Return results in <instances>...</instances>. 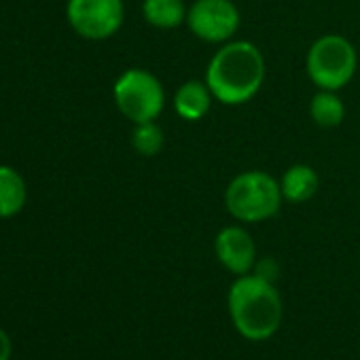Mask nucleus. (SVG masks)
<instances>
[{
    "instance_id": "obj_1",
    "label": "nucleus",
    "mask_w": 360,
    "mask_h": 360,
    "mask_svg": "<svg viewBox=\"0 0 360 360\" xmlns=\"http://www.w3.org/2000/svg\"><path fill=\"white\" fill-rule=\"evenodd\" d=\"M263 79V53L248 41H231L223 45L206 70V85L210 87L214 100L229 106L244 104L257 96Z\"/></svg>"
},
{
    "instance_id": "obj_2",
    "label": "nucleus",
    "mask_w": 360,
    "mask_h": 360,
    "mask_svg": "<svg viewBox=\"0 0 360 360\" xmlns=\"http://www.w3.org/2000/svg\"><path fill=\"white\" fill-rule=\"evenodd\" d=\"M227 305L236 330L248 341H267L282 324L280 292L274 282L257 274L238 276L229 288Z\"/></svg>"
},
{
    "instance_id": "obj_3",
    "label": "nucleus",
    "mask_w": 360,
    "mask_h": 360,
    "mask_svg": "<svg viewBox=\"0 0 360 360\" xmlns=\"http://www.w3.org/2000/svg\"><path fill=\"white\" fill-rule=\"evenodd\" d=\"M282 200L280 183L261 169L236 176L225 191V206L229 214L242 223H261L271 219L278 214Z\"/></svg>"
},
{
    "instance_id": "obj_4",
    "label": "nucleus",
    "mask_w": 360,
    "mask_h": 360,
    "mask_svg": "<svg viewBox=\"0 0 360 360\" xmlns=\"http://www.w3.org/2000/svg\"><path fill=\"white\" fill-rule=\"evenodd\" d=\"M305 66L316 87L337 91L352 81L358 66V56L345 37L326 34L309 47Z\"/></svg>"
},
{
    "instance_id": "obj_5",
    "label": "nucleus",
    "mask_w": 360,
    "mask_h": 360,
    "mask_svg": "<svg viewBox=\"0 0 360 360\" xmlns=\"http://www.w3.org/2000/svg\"><path fill=\"white\" fill-rule=\"evenodd\" d=\"M115 102L123 117H127L134 125L155 121L165 104V91L155 75L142 68L125 70L115 87Z\"/></svg>"
},
{
    "instance_id": "obj_6",
    "label": "nucleus",
    "mask_w": 360,
    "mask_h": 360,
    "mask_svg": "<svg viewBox=\"0 0 360 360\" xmlns=\"http://www.w3.org/2000/svg\"><path fill=\"white\" fill-rule=\"evenodd\" d=\"M66 13L75 32L89 41L110 39L123 24L121 0H68Z\"/></svg>"
},
{
    "instance_id": "obj_7",
    "label": "nucleus",
    "mask_w": 360,
    "mask_h": 360,
    "mask_svg": "<svg viewBox=\"0 0 360 360\" xmlns=\"http://www.w3.org/2000/svg\"><path fill=\"white\" fill-rule=\"evenodd\" d=\"M187 24L206 43H227L240 28V11L231 0H195L189 7Z\"/></svg>"
},
{
    "instance_id": "obj_8",
    "label": "nucleus",
    "mask_w": 360,
    "mask_h": 360,
    "mask_svg": "<svg viewBox=\"0 0 360 360\" xmlns=\"http://www.w3.org/2000/svg\"><path fill=\"white\" fill-rule=\"evenodd\" d=\"M214 252H217L219 263L236 276H246L257 265L255 240L246 229L238 225L225 227L217 233Z\"/></svg>"
},
{
    "instance_id": "obj_9",
    "label": "nucleus",
    "mask_w": 360,
    "mask_h": 360,
    "mask_svg": "<svg viewBox=\"0 0 360 360\" xmlns=\"http://www.w3.org/2000/svg\"><path fill=\"white\" fill-rule=\"evenodd\" d=\"M212 98L214 96L206 83L187 81L174 94V108H176L178 117H183L185 121H200L202 117L208 115Z\"/></svg>"
},
{
    "instance_id": "obj_10",
    "label": "nucleus",
    "mask_w": 360,
    "mask_h": 360,
    "mask_svg": "<svg viewBox=\"0 0 360 360\" xmlns=\"http://www.w3.org/2000/svg\"><path fill=\"white\" fill-rule=\"evenodd\" d=\"M318 187H320V178H318L316 169L305 163L290 165L280 180L282 198L290 204H303V202L311 200L316 195Z\"/></svg>"
},
{
    "instance_id": "obj_11",
    "label": "nucleus",
    "mask_w": 360,
    "mask_h": 360,
    "mask_svg": "<svg viewBox=\"0 0 360 360\" xmlns=\"http://www.w3.org/2000/svg\"><path fill=\"white\" fill-rule=\"evenodd\" d=\"M28 189L24 178L9 165H0V219L15 217L24 210Z\"/></svg>"
},
{
    "instance_id": "obj_12",
    "label": "nucleus",
    "mask_w": 360,
    "mask_h": 360,
    "mask_svg": "<svg viewBox=\"0 0 360 360\" xmlns=\"http://www.w3.org/2000/svg\"><path fill=\"white\" fill-rule=\"evenodd\" d=\"M144 20L161 30L178 28L183 22H187V7L183 0H144L142 5Z\"/></svg>"
},
{
    "instance_id": "obj_13",
    "label": "nucleus",
    "mask_w": 360,
    "mask_h": 360,
    "mask_svg": "<svg viewBox=\"0 0 360 360\" xmlns=\"http://www.w3.org/2000/svg\"><path fill=\"white\" fill-rule=\"evenodd\" d=\"M309 115H311V119H314V123L318 127H337L345 117V108H343V102L337 96V91L320 89L311 98Z\"/></svg>"
},
{
    "instance_id": "obj_14",
    "label": "nucleus",
    "mask_w": 360,
    "mask_h": 360,
    "mask_svg": "<svg viewBox=\"0 0 360 360\" xmlns=\"http://www.w3.org/2000/svg\"><path fill=\"white\" fill-rule=\"evenodd\" d=\"M131 144L140 155L155 157L163 148V131L155 121L136 123V127L131 131Z\"/></svg>"
},
{
    "instance_id": "obj_15",
    "label": "nucleus",
    "mask_w": 360,
    "mask_h": 360,
    "mask_svg": "<svg viewBox=\"0 0 360 360\" xmlns=\"http://www.w3.org/2000/svg\"><path fill=\"white\" fill-rule=\"evenodd\" d=\"M11 352H13L11 337L5 333V328H0V360H11Z\"/></svg>"
}]
</instances>
